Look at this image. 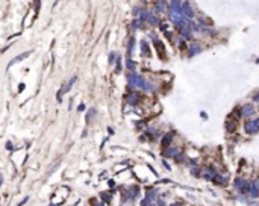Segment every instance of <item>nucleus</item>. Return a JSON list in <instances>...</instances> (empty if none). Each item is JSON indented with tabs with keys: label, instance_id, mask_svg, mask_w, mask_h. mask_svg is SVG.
<instances>
[{
	"label": "nucleus",
	"instance_id": "nucleus-30",
	"mask_svg": "<svg viewBox=\"0 0 259 206\" xmlns=\"http://www.w3.org/2000/svg\"><path fill=\"white\" fill-rule=\"evenodd\" d=\"M28 200H29V197H25V200H21V202H20V203H18L17 206H23V205H25V203H26Z\"/></svg>",
	"mask_w": 259,
	"mask_h": 206
},
{
	"label": "nucleus",
	"instance_id": "nucleus-13",
	"mask_svg": "<svg viewBox=\"0 0 259 206\" xmlns=\"http://www.w3.org/2000/svg\"><path fill=\"white\" fill-rule=\"evenodd\" d=\"M171 141H173V135H171V133H165V135L162 136V140H161V146H162V149L170 147Z\"/></svg>",
	"mask_w": 259,
	"mask_h": 206
},
{
	"label": "nucleus",
	"instance_id": "nucleus-33",
	"mask_svg": "<svg viewBox=\"0 0 259 206\" xmlns=\"http://www.w3.org/2000/svg\"><path fill=\"white\" fill-rule=\"evenodd\" d=\"M12 147H14V146H12L11 143H6V149H8V150H12Z\"/></svg>",
	"mask_w": 259,
	"mask_h": 206
},
{
	"label": "nucleus",
	"instance_id": "nucleus-28",
	"mask_svg": "<svg viewBox=\"0 0 259 206\" xmlns=\"http://www.w3.org/2000/svg\"><path fill=\"white\" fill-rule=\"evenodd\" d=\"M115 61H117V59H115V55L111 53V55H109V64H115Z\"/></svg>",
	"mask_w": 259,
	"mask_h": 206
},
{
	"label": "nucleus",
	"instance_id": "nucleus-2",
	"mask_svg": "<svg viewBox=\"0 0 259 206\" xmlns=\"http://www.w3.org/2000/svg\"><path fill=\"white\" fill-rule=\"evenodd\" d=\"M233 187L240 194H249V188H250V182L244 177H237L233 180Z\"/></svg>",
	"mask_w": 259,
	"mask_h": 206
},
{
	"label": "nucleus",
	"instance_id": "nucleus-22",
	"mask_svg": "<svg viewBox=\"0 0 259 206\" xmlns=\"http://www.w3.org/2000/svg\"><path fill=\"white\" fill-rule=\"evenodd\" d=\"M100 197H102V200L106 203V202H111V199H112V196L111 194H108V193H102L100 194Z\"/></svg>",
	"mask_w": 259,
	"mask_h": 206
},
{
	"label": "nucleus",
	"instance_id": "nucleus-10",
	"mask_svg": "<svg viewBox=\"0 0 259 206\" xmlns=\"http://www.w3.org/2000/svg\"><path fill=\"white\" fill-rule=\"evenodd\" d=\"M139 99H141V97H139V94H136L135 91L126 96V102H127L130 106H136V105L139 103Z\"/></svg>",
	"mask_w": 259,
	"mask_h": 206
},
{
	"label": "nucleus",
	"instance_id": "nucleus-35",
	"mask_svg": "<svg viewBox=\"0 0 259 206\" xmlns=\"http://www.w3.org/2000/svg\"><path fill=\"white\" fill-rule=\"evenodd\" d=\"M170 206H182V203H171Z\"/></svg>",
	"mask_w": 259,
	"mask_h": 206
},
{
	"label": "nucleus",
	"instance_id": "nucleus-18",
	"mask_svg": "<svg viewBox=\"0 0 259 206\" xmlns=\"http://www.w3.org/2000/svg\"><path fill=\"white\" fill-rule=\"evenodd\" d=\"M235 129H237V121H235L233 118H230V120L226 123V130L232 133V132H235Z\"/></svg>",
	"mask_w": 259,
	"mask_h": 206
},
{
	"label": "nucleus",
	"instance_id": "nucleus-5",
	"mask_svg": "<svg viewBox=\"0 0 259 206\" xmlns=\"http://www.w3.org/2000/svg\"><path fill=\"white\" fill-rule=\"evenodd\" d=\"M138 193H139V190H138V187H132V188H129V190H126L124 193H123V202H129V200H135L136 197H138Z\"/></svg>",
	"mask_w": 259,
	"mask_h": 206
},
{
	"label": "nucleus",
	"instance_id": "nucleus-16",
	"mask_svg": "<svg viewBox=\"0 0 259 206\" xmlns=\"http://www.w3.org/2000/svg\"><path fill=\"white\" fill-rule=\"evenodd\" d=\"M32 52H26V53H21V55H18L17 58H14V59H11V62H9V67L12 65V64H17L18 61H23V59H26L29 55H31Z\"/></svg>",
	"mask_w": 259,
	"mask_h": 206
},
{
	"label": "nucleus",
	"instance_id": "nucleus-21",
	"mask_svg": "<svg viewBox=\"0 0 259 206\" xmlns=\"http://www.w3.org/2000/svg\"><path fill=\"white\" fill-rule=\"evenodd\" d=\"M126 67L129 68V70H130V71H133V70H135V67H136V65H135V62H133L132 59H127V61H126Z\"/></svg>",
	"mask_w": 259,
	"mask_h": 206
},
{
	"label": "nucleus",
	"instance_id": "nucleus-36",
	"mask_svg": "<svg viewBox=\"0 0 259 206\" xmlns=\"http://www.w3.org/2000/svg\"><path fill=\"white\" fill-rule=\"evenodd\" d=\"M96 206H105V202H100L99 205H96Z\"/></svg>",
	"mask_w": 259,
	"mask_h": 206
},
{
	"label": "nucleus",
	"instance_id": "nucleus-15",
	"mask_svg": "<svg viewBox=\"0 0 259 206\" xmlns=\"http://www.w3.org/2000/svg\"><path fill=\"white\" fill-rule=\"evenodd\" d=\"M202 52V47L199 44H193L190 47V52H188V56H194V55H199Z\"/></svg>",
	"mask_w": 259,
	"mask_h": 206
},
{
	"label": "nucleus",
	"instance_id": "nucleus-38",
	"mask_svg": "<svg viewBox=\"0 0 259 206\" xmlns=\"http://www.w3.org/2000/svg\"><path fill=\"white\" fill-rule=\"evenodd\" d=\"M150 206H156V205H150Z\"/></svg>",
	"mask_w": 259,
	"mask_h": 206
},
{
	"label": "nucleus",
	"instance_id": "nucleus-34",
	"mask_svg": "<svg viewBox=\"0 0 259 206\" xmlns=\"http://www.w3.org/2000/svg\"><path fill=\"white\" fill-rule=\"evenodd\" d=\"M162 164H164V167H165V168H167V170H170V165H168V164H167V162H165V161H164V162H162Z\"/></svg>",
	"mask_w": 259,
	"mask_h": 206
},
{
	"label": "nucleus",
	"instance_id": "nucleus-1",
	"mask_svg": "<svg viewBox=\"0 0 259 206\" xmlns=\"http://www.w3.org/2000/svg\"><path fill=\"white\" fill-rule=\"evenodd\" d=\"M127 83H129V86L130 88H141L143 91H146V93H152V91H155V86L149 82V80H146L141 74H138V73H135V71H130L129 74H127Z\"/></svg>",
	"mask_w": 259,
	"mask_h": 206
},
{
	"label": "nucleus",
	"instance_id": "nucleus-26",
	"mask_svg": "<svg viewBox=\"0 0 259 206\" xmlns=\"http://www.w3.org/2000/svg\"><path fill=\"white\" fill-rule=\"evenodd\" d=\"M191 174H193V176H196V177L202 176V173H200V170H199V168H193V170H191Z\"/></svg>",
	"mask_w": 259,
	"mask_h": 206
},
{
	"label": "nucleus",
	"instance_id": "nucleus-32",
	"mask_svg": "<svg viewBox=\"0 0 259 206\" xmlns=\"http://www.w3.org/2000/svg\"><path fill=\"white\" fill-rule=\"evenodd\" d=\"M253 102H259V93L253 96Z\"/></svg>",
	"mask_w": 259,
	"mask_h": 206
},
{
	"label": "nucleus",
	"instance_id": "nucleus-23",
	"mask_svg": "<svg viewBox=\"0 0 259 206\" xmlns=\"http://www.w3.org/2000/svg\"><path fill=\"white\" fill-rule=\"evenodd\" d=\"M115 64H117V65H115V71H117V73H120V71H121V59H120V58H117Z\"/></svg>",
	"mask_w": 259,
	"mask_h": 206
},
{
	"label": "nucleus",
	"instance_id": "nucleus-24",
	"mask_svg": "<svg viewBox=\"0 0 259 206\" xmlns=\"http://www.w3.org/2000/svg\"><path fill=\"white\" fill-rule=\"evenodd\" d=\"M96 112H97L96 109H89V111H88V114H86V121H89V120L92 118V115H94V114H96Z\"/></svg>",
	"mask_w": 259,
	"mask_h": 206
},
{
	"label": "nucleus",
	"instance_id": "nucleus-17",
	"mask_svg": "<svg viewBox=\"0 0 259 206\" xmlns=\"http://www.w3.org/2000/svg\"><path fill=\"white\" fill-rule=\"evenodd\" d=\"M212 182H215L217 185H223V187H224V185L227 184V179H226V177H223L220 173H217V176L214 177V180H212Z\"/></svg>",
	"mask_w": 259,
	"mask_h": 206
},
{
	"label": "nucleus",
	"instance_id": "nucleus-12",
	"mask_svg": "<svg viewBox=\"0 0 259 206\" xmlns=\"http://www.w3.org/2000/svg\"><path fill=\"white\" fill-rule=\"evenodd\" d=\"M241 114H243V117H252L255 114V106L253 105H244L241 108Z\"/></svg>",
	"mask_w": 259,
	"mask_h": 206
},
{
	"label": "nucleus",
	"instance_id": "nucleus-3",
	"mask_svg": "<svg viewBox=\"0 0 259 206\" xmlns=\"http://www.w3.org/2000/svg\"><path fill=\"white\" fill-rule=\"evenodd\" d=\"M244 130H246V133H249V135L258 133V132H259V118L249 120V121L244 124Z\"/></svg>",
	"mask_w": 259,
	"mask_h": 206
},
{
	"label": "nucleus",
	"instance_id": "nucleus-11",
	"mask_svg": "<svg viewBox=\"0 0 259 206\" xmlns=\"http://www.w3.org/2000/svg\"><path fill=\"white\" fill-rule=\"evenodd\" d=\"M179 153H180L179 147H167V149H164V156H167V158H176Z\"/></svg>",
	"mask_w": 259,
	"mask_h": 206
},
{
	"label": "nucleus",
	"instance_id": "nucleus-4",
	"mask_svg": "<svg viewBox=\"0 0 259 206\" xmlns=\"http://www.w3.org/2000/svg\"><path fill=\"white\" fill-rule=\"evenodd\" d=\"M156 202H158V193H156L155 190H152V191H149V193L144 196L143 202H141V206H150V205H156Z\"/></svg>",
	"mask_w": 259,
	"mask_h": 206
},
{
	"label": "nucleus",
	"instance_id": "nucleus-8",
	"mask_svg": "<svg viewBox=\"0 0 259 206\" xmlns=\"http://www.w3.org/2000/svg\"><path fill=\"white\" fill-rule=\"evenodd\" d=\"M217 170L214 168V167H206V168H203L202 170V176L206 179V180H214V177L217 176Z\"/></svg>",
	"mask_w": 259,
	"mask_h": 206
},
{
	"label": "nucleus",
	"instance_id": "nucleus-37",
	"mask_svg": "<svg viewBox=\"0 0 259 206\" xmlns=\"http://www.w3.org/2000/svg\"><path fill=\"white\" fill-rule=\"evenodd\" d=\"M49 206H56V205H49Z\"/></svg>",
	"mask_w": 259,
	"mask_h": 206
},
{
	"label": "nucleus",
	"instance_id": "nucleus-9",
	"mask_svg": "<svg viewBox=\"0 0 259 206\" xmlns=\"http://www.w3.org/2000/svg\"><path fill=\"white\" fill-rule=\"evenodd\" d=\"M141 20H146L147 23H150V25H158L159 23V18L155 15V14H152V12H149V11H143V15H141Z\"/></svg>",
	"mask_w": 259,
	"mask_h": 206
},
{
	"label": "nucleus",
	"instance_id": "nucleus-31",
	"mask_svg": "<svg viewBox=\"0 0 259 206\" xmlns=\"http://www.w3.org/2000/svg\"><path fill=\"white\" fill-rule=\"evenodd\" d=\"M108 185H109V188H114V185H115V182H114V180H109V182H108Z\"/></svg>",
	"mask_w": 259,
	"mask_h": 206
},
{
	"label": "nucleus",
	"instance_id": "nucleus-20",
	"mask_svg": "<svg viewBox=\"0 0 259 206\" xmlns=\"http://www.w3.org/2000/svg\"><path fill=\"white\" fill-rule=\"evenodd\" d=\"M133 44H135V38H130L129 45H127V55H129V56H132V52H133Z\"/></svg>",
	"mask_w": 259,
	"mask_h": 206
},
{
	"label": "nucleus",
	"instance_id": "nucleus-27",
	"mask_svg": "<svg viewBox=\"0 0 259 206\" xmlns=\"http://www.w3.org/2000/svg\"><path fill=\"white\" fill-rule=\"evenodd\" d=\"M132 28L133 29H141V21H133L132 23Z\"/></svg>",
	"mask_w": 259,
	"mask_h": 206
},
{
	"label": "nucleus",
	"instance_id": "nucleus-14",
	"mask_svg": "<svg viewBox=\"0 0 259 206\" xmlns=\"http://www.w3.org/2000/svg\"><path fill=\"white\" fill-rule=\"evenodd\" d=\"M76 79H77L76 76H73V77H70V79H68V82H67V83L64 85V88H62V93H64V94H65V93H68V91H70V89H71V86L74 85V82H76Z\"/></svg>",
	"mask_w": 259,
	"mask_h": 206
},
{
	"label": "nucleus",
	"instance_id": "nucleus-19",
	"mask_svg": "<svg viewBox=\"0 0 259 206\" xmlns=\"http://www.w3.org/2000/svg\"><path fill=\"white\" fill-rule=\"evenodd\" d=\"M141 50H143V55L144 56H150V47H149V44L146 41H141Z\"/></svg>",
	"mask_w": 259,
	"mask_h": 206
},
{
	"label": "nucleus",
	"instance_id": "nucleus-25",
	"mask_svg": "<svg viewBox=\"0 0 259 206\" xmlns=\"http://www.w3.org/2000/svg\"><path fill=\"white\" fill-rule=\"evenodd\" d=\"M156 6L159 8V11H164V9H165V2H164V0H158V5Z\"/></svg>",
	"mask_w": 259,
	"mask_h": 206
},
{
	"label": "nucleus",
	"instance_id": "nucleus-6",
	"mask_svg": "<svg viewBox=\"0 0 259 206\" xmlns=\"http://www.w3.org/2000/svg\"><path fill=\"white\" fill-rule=\"evenodd\" d=\"M180 12L186 17V18H193L194 17V11L191 8V5L185 2V0H182V3H180Z\"/></svg>",
	"mask_w": 259,
	"mask_h": 206
},
{
	"label": "nucleus",
	"instance_id": "nucleus-29",
	"mask_svg": "<svg viewBox=\"0 0 259 206\" xmlns=\"http://www.w3.org/2000/svg\"><path fill=\"white\" fill-rule=\"evenodd\" d=\"M83 109H85V105H83V103H80V105L77 106V111H79V112H83Z\"/></svg>",
	"mask_w": 259,
	"mask_h": 206
},
{
	"label": "nucleus",
	"instance_id": "nucleus-7",
	"mask_svg": "<svg viewBox=\"0 0 259 206\" xmlns=\"http://www.w3.org/2000/svg\"><path fill=\"white\" fill-rule=\"evenodd\" d=\"M249 196H250L252 199H259V180H253V182H250Z\"/></svg>",
	"mask_w": 259,
	"mask_h": 206
}]
</instances>
